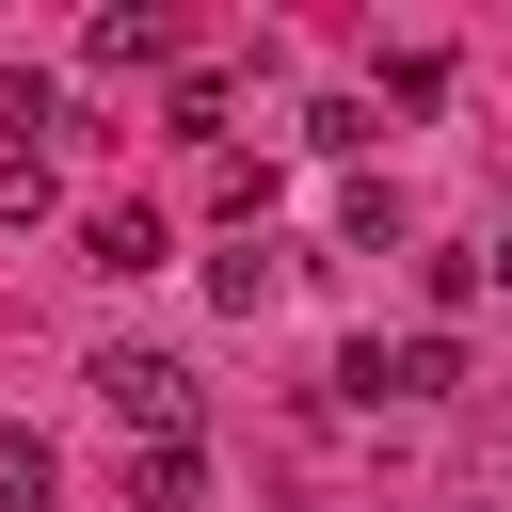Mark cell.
Listing matches in <instances>:
<instances>
[{
    "label": "cell",
    "mask_w": 512,
    "mask_h": 512,
    "mask_svg": "<svg viewBox=\"0 0 512 512\" xmlns=\"http://www.w3.org/2000/svg\"><path fill=\"white\" fill-rule=\"evenodd\" d=\"M128 512H208V448H128Z\"/></svg>",
    "instance_id": "5"
},
{
    "label": "cell",
    "mask_w": 512,
    "mask_h": 512,
    "mask_svg": "<svg viewBox=\"0 0 512 512\" xmlns=\"http://www.w3.org/2000/svg\"><path fill=\"white\" fill-rule=\"evenodd\" d=\"M160 48H176V32H160L144 0H112V16H80V64H96V80H128V64H160Z\"/></svg>",
    "instance_id": "3"
},
{
    "label": "cell",
    "mask_w": 512,
    "mask_h": 512,
    "mask_svg": "<svg viewBox=\"0 0 512 512\" xmlns=\"http://www.w3.org/2000/svg\"><path fill=\"white\" fill-rule=\"evenodd\" d=\"M336 384H352L368 416H384V400H400V416H432V400L464 384V336H448V320H416V336H352V368H336Z\"/></svg>",
    "instance_id": "2"
},
{
    "label": "cell",
    "mask_w": 512,
    "mask_h": 512,
    "mask_svg": "<svg viewBox=\"0 0 512 512\" xmlns=\"http://www.w3.org/2000/svg\"><path fill=\"white\" fill-rule=\"evenodd\" d=\"M160 128H176V144H224V80H208V64H192V80H176V96H160Z\"/></svg>",
    "instance_id": "6"
},
{
    "label": "cell",
    "mask_w": 512,
    "mask_h": 512,
    "mask_svg": "<svg viewBox=\"0 0 512 512\" xmlns=\"http://www.w3.org/2000/svg\"><path fill=\"white\" fill-rule=\"evenodd\" d=\"M80 272H112V288L160 272V208H96V224H80Z\"/></svg>",
    "instance_id": "4"
},
{
    "label": "cell",
    "mask_w": 512,
    "mask_h": 512,
    "mask_svg": "<svg viewBox=\"0 0 512 512\" xmlns=\"http://www.w3.org/2000/svg\"><path fill=\"white\" fill-rule=\"evenodd\" d=\"M80 384H96V416H112L128 448H192V416H208V384H192L176 352H128V336H112Z\"/></svg>",
    "instance_id": "1"
},
{
    "label": "cell",
    "mask_w": 512,
    "mask_h": 512,
    "mask_svg": "<svg viewBox=\"0 0 512 512\" xmlns=\"http://www.w3.org/2000/svg\"><path fill=\"white\" fill-rule=\"evenodd\" d=\"M0 512H48V432H0Z\"/></svg>",
    "instance_id": "8"
},
{
    "label": "cell",
    "mask_w": 512,
    "mask_h": 512,
    "mask_svg": "<svg viewBox=\"0 0 512 512\" xmlns=\"http://www.w3.org/2000/svg\"><path fill=\"white\" fill-rule=\"evenodd\" d=\"M208 288H224V304L256 320V304H272V240H224V256H208Z\"/></svg>",
    "instance_id": "7"
},
{
    "label": "cell",
    "mask_w": 512,
    "mask_h": 512,
    "mask_svg": "<svg viewBox=\"0 0 512 512\" xmlns=\"http://www.w3.org/2000/svg\"><path fill=\"white\" fill-rule=\"evenodd\" d=\"M0 224H48V160H16V144H0Z\"/></svg>",
    "instance_id": "9"
},
{
    "label": "cell",
    "mask_w": 512,
    "mask_h": 512,
    "mask_svg": "<svg viewBox=\"0 0 512 512\" xmlns=\"http://www.w3.org/2000/svg\"><path fill=\"white\" fill-rule=\"evenodd\" d=\"M0 128H16V160H32V128H48V80H16V64H0Z\"/></svg>",
    "instance_id": "10"
},
{
    "label": "cell",
    "mask_w": 512,
    "mask_h": 512,
    "mask_svg": "<svg viewBox=\"0 0 512 512\" xmlns=\"http://www.w3.org/2000/svg\"><path fill=\"white\" fill-rule=\"evenodd\" d=\"M480 272H496V288H512V224H496V240H480Z\"/></svg>",
    "instance_id": "11"
}]
</instances>
